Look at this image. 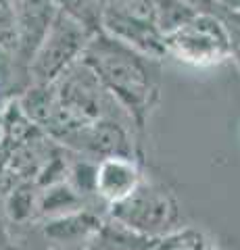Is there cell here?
Returning a JSON list of instances; mask_svg holds the SVG:
<instances>
[{
	"label": "cell",
	"instance_id": "obj_1",
	"mask_svg": "<svg viewBox=\"0 0 240 250\" xmlns=\"http://www.w3.org/2000/svg\"><path fill=\"white\" fill-rule=\"evenodd\" d=\"M82 61L96 73L105 90L128 113L131 123L144 127L146 117L159 100L157 61L142 57L103 31L90 36Z\"/></svg>",
	"mask_w": 240,
	"mask_h": 250
},
{
	"label": "cell",
	"instance_id": "obj_2",
	"mask_svg": "<svg viewBox=\"0 0 240 250\" xmlns=\"http://www.w3.org/2000/svg\"><path fill=\"white\" fill-rule=\"evenodd\" d=\"M109 217L140 236L161 240L177 229L180 205L161 182L142 177L131 196L109 207Z\"/></svg>",
	"mask_w": 240,
	"mask_h": 250
},
{
	"label": "cell",
	"instance_id": "obj_3",
	"mask_svg": "<svg viewBox=\"0 0 240 250\" xmlns=\"http://www.w3.org/2000/svg\"><path fill=\"white\" fill-rule=\"evenodd\" d=\"M90 31L67 13L57 11L44 29V36L29 62V75L34 83H52L61 73L82 59L90 40Z\"/></svg>",
	"mask_w": 240,
	"mask_h": 250
},
{
	"label": "cell",
	"instance_id": "obj_4",
	"mask_svg": "<svg viewBox=\"0 0 240 250\" xmlns=\"http://www.w3.org/2000/svg\"><path fill=\"white\" fill-rule=\"evenodd\" d=\"M167 54L192 67H213L234 54L230 34L219 15L196 13L186 25L165 38Z\"/></svg>",
	"mask_w": 240,
	"mask_h": 250
},
{
	"label": "cell",
	"instance_id": "obj_5",
	"mask_svg": "<svg viewBox=\"0 0 240 250\" xmlns=\"http://www.w3.org/2000/svg\"><path fill=\"white\" fill-rule=\"evenodd\" d=\"M100 31L146 59L161 61L167 57L163 34L154 25V19L144 15L105 4L100 13Z\"/></svg>",
	"mask_w": 240,
	"mask_h": 250
},
{
	"label": "cell",
	"instance_id": "obj_6",
	"mask_svg": "<svg viewBox=\"0 0 240 250\" xmlns=\"http://www.w3.org/2000/svg\"><path fill=\"white\" fill-rule=\"evenodd\" d=\"M142 171L131 156H109L98 161L94 196L107 205V208L131 196L142 182Z\"/></svg>",
	"mask_w": 240,
	"mask_h": 250
},
{
	"label": "cell",
	"instance_id": "obj_7",
	"mask_svg": "<svg viewBox=\"0 0 240 250\" xmlns=\"http://www.w3.org/2000/svg\"><path fill=\"white\" fill-rule=\"evenodd\" d=\"M103 223L105 221L94 210L82 208L71 215L48 219L44 225V236L52 242H59V244H73V242H80V240L96 238Z\"/></svg>",
	"mask_w": 240,
	"mask_h": 250
},
{
	"label": "cell",
	"instance_id": "obj_8",
	"mask_svg": "<svg viewBox=\"0 0 240 250\" xmlns=\"http://www.w3.org/2000/svg\"><path fill=\"white\" fill-rule=\"evenodd\" d=\"M84 208V198L67 182L42 188L38 194V215L44 219H57L77 213Z\"/></svg>",
	"mask_w": 240,
	"mask_h": 250
},
{
	"label": "cell",
	"instance_id": "obj_9",
	"mask_svg": "<svg viewBox=\"0 0 240 250\" xmlns=\"http://www.w3.org/2000/svg\"><path fill=\"white\" fill-rule=\"evenodd\" d=\"M196 11L188 6L184 0H153V17L154 25L163 34V38L172 36L182 25H186Z\"/></svg>",
	"mask_w": 240,
	"mask_h": 250
},
{
	"label": "cell",
	"instance_id": "obj_10",
	"mask_svg": "<svg viewBox=\"0 0 240 250\" xmlns=\"http://www.w3.org/2000/svg\"><path fill=\"white\" fill-rule=\"evenodd\" d=\"M6 215L15 223H27L29 219L38 215V194L36 186L32 184H19L9 190L6 196Z\"/></svg>",
	"mask_w": 240,
	"mask_h": 250
},
{
	"label": "cell",
	"instance_id": "obj_11",
	"mask_svg": "<svg viewBox=\"0 0 240 250\" xmlns=\"http://www.w3.org/2000/svg\"><path fill=\"white\" fill-rule=\"evenodd\" d=\"M96 167H98V161L86 159V156L75 159V161L69 163L65 182L71 186L82 198H86V196H90V194H94V188H96Z\"/></svg>",
	"mask_w": 240,
	"mask_h": 250
},
{
	"label": "cell",
	"instance_id": "obj_12",
	"mask_svg": "<svg viewBox=\"0 0 240 250\" xmlns=\"http://www.w3.org/2000/svg\"><path fill=\"white\" fill-rule=\"evenodd\" d=\"M105 4L115 6V9H123L130 13H138L144 17H153V0H105Z\"/></svg>",
	"mask_w": 240,
	"mask_h": 250
},
{
	"label": "cell",
	"instance_id": "obj_13",
	"mask_svg": "<svg viewBox=\"0 0 240 250\" xmlns=\"http://www.w3.org/2000/svg\"><path fill=\"white\" fill-rule=\"evenodd\" d=\"M223 25H226L228 34H230V40L232 46L238 48L240 46V13H226V15H219Z\"/></svg>",
	"mask_w": 240,
	"mask_h": 250
},
{
	"label": "cell",
	"instance_id": "obj_14",
	"mask_svg": "<svg viewBox=\"0 0 240 250\" xmlns=\"http://www.w3.org/2000/svg\"><path fill=\"white\" fill-rule=\"evenodd\" d=\"M196 13H215L218 15V0H184Z\"/></svg>",
	"mask_w": 240,
	"mask_h": 250
},
{
	"label": "cell",
	"instance_id": "obj_15",
	"mask_svg": "<svg viewBox=\"0 0 240 250\" xmlns=\"http://www.w3.org/2000/svg\"><path fill=\"white\" fill-rule=\"evenodd\" d=\"M240 13V0H218V15Z\"/></svg>",
	"mask_w": 240,
	"mask_h": 250
},
{
	"label": "cell",
	"instance_id": "obj_16",
	"mask_svg": "<svg viewBox=\"0 0 240 250\" xmlns=\"http://www.w3.org/2000/svg\"><path fill=\"white\" fill-rule=\"evenodd\" d=\"M6 142V123H4V111H0V150L4 148Z\"/></svg>",
	"mask_w": 240,
	"mask_h": 250
},
{
	"label": "cell",
	"instance_id": "obj_17",
	"mask_svg": "<svg viewBox=\"0 0 240 250\" xmlns=\"http://www.w3.org/2000/svg\"><path fill=\"white\" fill-rule=\"evenodd\" d=\"M6 233H4V228H2V225H0V246H4L6 244Z\"/></svg>",
	"mask_w": 240,
	"mask_h": 250
},
{
	"label": "cell",
	"instance_id": "obj_18",
	"mask_svg": "<svg viewBox=\"0 0 240 250\" xmlns=\"http://www.w3.org/2000/svg\"><path fill=\"white\" fill-rule=\"evenodd\" d=\"M232 57L236 59V62H238V67H240V46L238 48H234V54H232Z\"/></svg>",
	"mask_w": 240,
	"mask_h": 250
}]
</instances>
